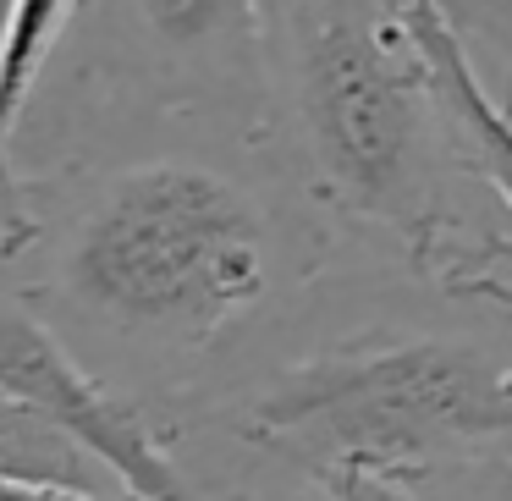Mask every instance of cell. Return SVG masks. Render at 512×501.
Returning a JSON list of instances; mask_svg holds the SVG:
<instances>
[{
	"label": "cell",
	"mask_w": 512,
	"mask_h": 501,
	"mask_svg": "<svg viewBox=\"0 0 512 501\" xmlns=\"http://www.w3.org/2000/svg\"><path fill=\"white\" fill-rule=\"evenodd\" d=\"M413 28H419L424 50H430L435 72H441V89H446V100H452L468 166L479 171V182L490 188V199H496V210H501L496 243L479 254V265L468 270L463 281H490V287L512 292V94H496L479 78L474 56H468V34L435 6V0H413Z\"/></svg>",
	"instance_id": "6"
},
{
	"label": "cell",
	"mask_w": 512,
	"mask_h": 501,
	"mask_svg": "<svg viewBox=\"0 0 512 501\" xmlns=\"http://www.w3.org/2000/svg\"><path fill=\"white\" fill-rule=\"evenodd\" d=\"M320 479L336 501H430L413 479L380 474V468H336V474H320Z\"/></svg>",
	"instance_id": "12"
},
{
	"label": "cell",
	"mask_w": 512,
	"mask_h": 501,
	"mask_svg": "<svg viewBox=\"0 0 512 501\" xmlns=\"http://www.w3.org/2000/svg\"><path fill=\"white\" fill-rule=\"evenodd\" d=\"M215 490L226 501H336L325 490V479L298 474V468H276V463H243L215 479Z\"/></svg>",
	"instance_id": "9"
},
{
	"label": "cell",
	"mask_w": 512,
	"mask_h": 501,
	"mask_svg": "<svg viewBox=\"0 0 512 501\" xmlns=\"http://www.w3.org/2000/svg\"><path fill=\"white\" fill-rule=\"evenodd\" d=\"M259 149L347 259L463 281L496 243V199L468 166L413 0H259Z\"/></svg>",
	"instance_id": "3"
},
{
	"label": "cell",
	"mask_w": 512,
	"mask_h": 501,
	"mask_svg": "<svg viewBox=\"0 0 512 501\" xmlns=\"http://www.w3.org/2000/svg\"><path fill=\"white\" fill-rule=\"evenodd\" d=\"M0 474L12 479H50V485H89V490H122L83 446H72L61 430H50L34 408L0 386Z\"/></svg>",
	"instance_id": "8"
},
{
	"label": "cell",
	"mask_w": 512,
	"mask_h": 501,
	"mask_svg": "<svg viewBox=\"0 0 512 501\" xmlns=\"http://www.w3.org/2000/svg\"><path fill=\"white\" fill-rule=\"evenodd\" d=\"M12 281L111 386L166 419L347 265L259 144L144 138L23 171Z\"/></svg>",
	"instance_id": "1"
},
{
	"label": "cell",
	"mask_w": 512,
	"mask_h": 501,
	"mask_svg": "<svg viewBox=\"0 0 512 501\" xmlns=\"http://www.w3.org/2000/svg\"><path fill=\"white\" fill-rule=\"evenodd\" d=\"M0 501H138V496H127V490H89V485H50V479L0 474Z\"/></svg>",
	"instance_id": "13"
},
{
	"label": "cell",
	"mask_w": 512,
	"mask_h": 501,
	"mask_svg": "<svg viewBox=\"0 0 512 501\" xmlns=\"http://www.w3.org/2000/svg\"><path fill=\"white\" fill-rule=\"evenodd\" d=\"M83 0H12L0 23V254L23 237L28 204H23V171L12 149L23 133V116L34 105V89L45 78L50 56L61 50L67 28L78 23Z\"/></svg>",
	"instance_id": "7"
},
{
	"label": "cell",
	"mask_w": 512,
	"mask_h": 501,
	"mask_svg": "<svg viewBox=\"0 0 512 501\" xmlns=\"http://www.w3.org/2000/svg\"><path fill=\"white\" fill-rule=\"evenodd\" d=\"M0 386L94 457L138 501H226L171 441L166 419L111 386L12 281H0Z\"/></svg>",
	"instance_id": "5"
},
{
	"label": "cell",
	"mask_w": 512,
	"mask_h": 501,
	"mask_svg": "<svg viewBox=\"0 0 512 501\" xmlns=\"http://www.w3.org/2000/svg\"><path fill=\"white\" fill-rule=\"evenodd\" d=\"M430 501H512V452L479 457L463 468H441V474L413 479Z\"/></svg>",
	"instance_id": "10"
},
{
	"label": "cell",
	"mask_w": 512,
	"mask_h": 501,
	"mask_svg": "<svg viewBox=\"0 0 512 501\" xmlns=\"http://www.w3.org/2000/svg\"><path fill=\"white\" fill-rule=\"evenodd\" d=\"M6 6H12V0H0V23H6Z\"/></svg>",
	"instance_id": "14"
},
{
	"label": "cell",
	"mask_w": 512,
	"mask_h": 501,
	"mask_svg": "<svg viewBox=\"0 0 512 501\" xmlns=\"http://www.w3.org/2000/svg\"><path fill=\"white\" fill-rule=\"evenodd\" d=\"M259 0H83L17 133V171L144 138L259 144Z\"/></svg>",
	"instance_id": "4"
},
{
	"label": "cell",
	"mask_w": 512,
	"mask_h": 501,
	"mask_svg": "<svg viewBox=\"0 0 512 501\" xmlns=\"http://www.w3.org/2000/svg\"><path fill=\"white\" fill-rule=\"evenodd\" d=\"M468 39H485L507 56V72H512V0H435Z\"/></svg>",
	"instance_id": "11"
},
{
	"label": "cell",
	"mask_w": 512,
	"mask_h": 501,
	"mask_svg": "<svg viewBox=\"0 0 512 501\" xmlns=\"http://www.w3.org/2000/svg\"><path fill=\"white\" fill-rule=\"evenodd\" d=\"M166 430L210 485L243 463L424 479L512 452V292L347 259Z\"/></svg>",
	"instance_id": "2"
}]
</instances>
